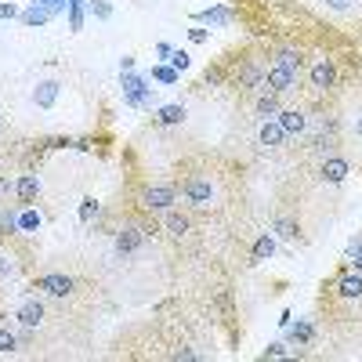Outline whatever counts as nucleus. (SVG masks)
I'll use <instances>...</instances> for the list:
<instances>
[{"label": "nucleus", "mask_w": 362, "mask_h": 362, "mask_svg": "<svg viewBox=\"0 0 362 362\" xmlns=\"http://www.w3.org/2000/svg\"><path fill=\"white\" fill-rule=\"evenodd\" d=\"M181 199H185L192 210H218L221 206V185L214 174L196 170L181 181Z\"/></svg>", "instance_id": "obj_1"}, {"label": "nucleus", "mask_w": 362, "mask_h": 362, "mask_svg": "<svg viewBox=\"0 0 362 362\" xmlns=\"http://www.w3.org/2000/svg\"><path fill=\"white\" fill-rule=\"evenodd\" d=\"M264 76H268V62L261 54H247L243 62L235 66V73H232V87L247 90V95H261V90H264Z\"/></svg>", "instance_id": "obj_2"}, {"label": "nucleus", "mask_w": 362, "mask_h": 362, "mask_svg": "<svg viewBox=\"0 0 362 362\" xmlns=\"http://www.w3.org/2000/svg\"><path fill=\"white\" fill-rule=\"evenodd\" d=\"M177 203V185H145L141 196H138V206L145 210V214H163V210H170Z\"/></svg>", "instance_id": "obj_3"}, {"label": "nucleus", "mask_w": 362, "mask_h": 362, "mask_svg": "<svg viewBox=\"0 0 362 362\" xmlns=\"http://www.w3.org/2000/svg\"><path fill=\"white\" fill-rule=\"evenodd\" d=\"M308 87L315 90V95H326V90L337 87V62L329 54H319L308 66Z\"/></svg>", "instance_id": "obj_4"}, {"label": "nucleus", "mask_w": 362, "mask_h": 362, "mask_svg": "<svg viewBox=\"0 0 362 362\" xmlns=\"http://www.w3.org/2000/svg\"><path fill=\"white\" fill-rule=\"evenodd\" d=\"M148 228L145 221H127L124 228L116 232V254H134V250H141V243L148 239Z\"/></svg>", "instance_id": "obj_5"}, {"label": "nucleus", "mask_w": 362, "mask_h": 362, "mask_svg": "<svg viewBox=\"0 0 362 362\" xmlns=\"http://www.w3.org/2000/svg\"><path fill=\"white\" fill-rule=\"evenodd\" d=\"M297 76L300 73H293V69H286L279 62H272L268 76H264V90H272V95H290V90L297 87Z\"/></svg>", "instance_id": "obj_6"}, {"label": "nucleus", "mask_w": 362, "mask_h": 362, "mask_svg": "<svg viewBox=\"0 0 362 362\" xmlns=\"http://www.w3.org/2000/svg\"><path fill=\"white\" fill-rule=\"evenodd\" d=\"M37 290H44L51 297H69L76 290V283H73V276H66V272H47V276L37 279Z\"/></svg>", "instance_id": "obj_7"}, {"label": "nucleus", "mask_w": 362, "mask_h": 362, "mask_svg": "<svg viewBox=\"0 0 362 362\" xmlns=\"http://www.w3.org/2000/svg\"><path fill=\"white\" fill-rule=\"evenodd\" d=\"M15 319L25 326V329H37L40 322H44V305L37 297H22L18 305H15Z\"/></svg>", "instance_id": "obj_8"}, {"label": "nucleus", "mask_w": 362, "mask_h": 362, "mask_svg": "<svg viewBox=\"0 0 362 362\" xmlns=\"http://www.w3.org/2000/svg\"><path fill=\"white\" fill-rule=\"evenodd\" d=\"M163 228H167L170 239H185V235L192 232V218L170 206V210H163Z\"/></svg>", "instance_id": "obj_9"}, {"label": "nucleus", "mask_w": 362, "mask_h": 362, "mask_svg": "<svg viewBox=\"0 0 362 362\" xmlns=\"http://www.w3.org/2000/svg\"><path fill=\"white\" fill-rule=\"evenodd\" d=\"M58 95H62V83H58V80H40L33 87V105L37 109H51L58 102Z\"/></svg>", "instance_id": "obj_10"}, {"label": "nucleus", "mask_w": 362, "mask_h": 362, "mask_svg": "<svg viewBox=\"0 0 362 362\" xmlns=\"http://www.w3.org/2000/svg\"><path fill=\"white\" fill-rule=\"evenodd\" d=\"M279 124H283L286 138L290 134H305L308 131V112L305 109H279Z\"/></svg>", "instance_id": "obj_11"}, {"label": "nucleus", "mask_w": 362, "mask_h": 362, "mask_svg": "<svg viewBox=\"0 0 362 362\" xmlns=\"http://www.w3.org/2000/svg\"><path fill=\"white\" fill-rule=\"evenodd\" d=\"M272 62H279V66H286V69L300 73V69H305V51L293 47V44H283V47H276V54H272Z\"/></svg>", "instance_id": "obj_12"}, {"label": "nucleus", "mask_w": 362, "mask_h": 362, "mask_svg": "<svg viewBox=\"0 0 362 362\" xmlns=\"http://www.w3.org/2000/svg\"><path fill=\"white\" fill-rule=\"evenodd\" d=\"M348 160H341V156H329V160H322V167H319V177L322 181H329V185H341V181L348 177Z\"/></svg>", "instance_id": "obj_13"}, {"label": "nucleus", "mask_w": 362, "mask_h": 362, "mask_svg": "<svg viewBox=\"0 0 362 362\" xmlns=\"http://www.w3.org/2000/svg\"><path fill=\"white\" fill-rule=\"evenodd\" d=\"M334 286H337V293L344 300H358L362 297V272H341Z\"/></svg>", "instance_id": "obj_14"}, {"label": "nucleus", "mask_w": 362, "mask_h": 362, "mask_svg": "<svg viewBox=\"0 0 362 362\" xmlns=\"http://www.w3.org/2000/svg\"><path fill=\"white\" fill-rule=\"evenodd\" d=\"M257 141H261V145H268V148H279V145L286 141V131H283L279 119H264L261 131H257Z\"/></svg>", "instance_id": "obj_15"}, {"label": "nucleus", "mask_w": 362, "mask_h": 362, "mask_svg": "<svg viewBox=\"0 0 362 362\" xmlns=\"http://www.w3.org/2000/svg\"><path fill=\"white\" fill-rule=\"evenodd\" d=\"M15 192H18L22 203H33V199L40 196V177H37V174H22L18 185H15Z\"/></svg>", "instance_id": "obj_16"}, {"label": "nucleus", "mask_w": 362, "mask_h": 362, "mask_svg": "<svg viewBox=\"0 0 362 362\" xmlns=\"http://www.w3.org/2000/svg\"><path fill=\"white\" fill-rule=\"evenodd\" d=\"M254 112L261 119H272V116H279V95H272V90H261L257 102H254Z\"/></svg>", "instance_id": "obj_17"}, {"label": "nucleus", "mask_w": 362, "mask_h": 362, "mask_svg": "<svg viewBox=\"0 0 362 362\" xmlns=\"http://www.w3.org/2000/svg\"><path fill=\"white\" fill-rule=\"evenodd\" d=\"M355 4H358V0H319V8L326 15H351Z\"/></svg>", "instance_id": "obj_18"}, {"label": "nucleus", "mask_w": 362, "mask_h": 362, "mask_svg": "<svg viewBox=\"0 0 362 362\" xmlns=\"http://www.w3.org/2000/svg\"><path fill=\"white\" fill-rule=\"evenodd\" d=\"M11 279H18V261L8 250H0V283H11Z\"/></svg>", "instance_id": "obj_19"}, {"label": "nucleus", "mask_w": 362, "mask_h": 362, "mask_svg": "<svg viewBox=\"0 0 362 362\" xmlns=\"http://www.w3.org/2000/svg\"><path fill=\"white\" fill-rule=\"evenodd\" d=\"M156 119H160V124H167V127H174V124H181V119H185V105H163Z\"/></svg>", "instance_id": "obj_20"}, {"label": "nucleus", "mask_w": 362, "mask_h": 362, "mask_svg": "<svg viewBox=\"0 0 362 362\" xmlns=\"http://www.w3.org/2000/svg\"><path fill=\"white\" fill-rule=\"evenodd\" d=\"M18 334L15 329H8V326H0V355H11V351H18Z\"/></svg>", "instance_id": "obj_21"}, {"label": "nucleus", "mask_w": 362, "mask_h": 362, "mask_svg": "<svg viewBox=\"0 0 362 362\" xmlns=\"http://www.w3.org/2000/svg\"><path fill=\"white\" fill-rule=\"evenodd\" d=\"M276 232H279L283 239H290V243H293V239L300 235V228H297V221H290V218H279V221H276Z\"/></svg>", "instance_id": "obj_22"}, {"label": "nucleus", "mask_w": 362, "mask_h": 362, "mask_svg": "<svg viewBox=\"0 0 362 362\" xmlns=\"http://www.w3.org/2000/svg\"><path fill=\"white\" fill-rule=\"evenodd\" d=\"M290 337H293L297 344H312V337H315V329H312L308 322H297V326H293V334H290Z\"/></svg>", "instance_id": "obj_23"}, {"label": "nucleus", "mask_w": 362, "mask_h": 362, "mask_svg": "<svg viewBox=\"0 0 362 362\" xmlns=\"http://www.w3.org/2000/svg\"><path fill=\"white\" fill-rule=\"evenodd\" d=\"M272 250H276V243H272L268 235H261L257 243H254V261H264V257H272Z\"/></svg>", "instance_id": "obj_24"}, {"label": "nucleus", "mask_w": 362, "mask_h": 362, "mask_svg": "<svg viewBox=\"0 0 362 362\" xmlns=\"http://www.w3.org/2000/svg\"><path fill=\"white\" fill-rule=\"evenodd\" d=\"M95 214H98V199H90V196H87V199L80 203V221H90Z\"/></svg>", "instance_id": "obj_25"}, {"label": "nucleus", "mask_w": 362, "mask_h": 362, "mask_svg": "<svg viewBox=\"0 0 362 362\" xmlns=\"http://www.w3.org/2000/svg\"><path fill=\"white\" fill-rule=\"evenodd\" d=\"M199 18H206V22H228L232 11H228V8H214V11H203Z\"/></svg>", "instance_id": "obj_26"}, {"label": "nucleus", "mask_w": 362, "mask_h": 362, "mask_svg": "<svg viewBox=\"0 0 362 362\" xmlns=\"http://www.w3.org/2000/svg\"><path fill=\"white\" fill-rule=\"evenodd\" d=\"M348 257H351V264H355V272H362V239H355V243L348 247Z\"/></svg>", "instance_id": "obj_27"}, {"label": "nucleus", "mask_w": 362, "mask_h": 362, "mask_svg": "<svg viewBox=\"0 0 362 362\" xmlns=\"http://www.w3.org/2000/svg\"><path fill=\"white\" fill-rule=\"evenodd\" d=\"M286 355H290V348H286V344H272V348L264 351V358H286Z\"/></svg>", "instance_id": "obj_28"}, {"label": "nucleus", "mask_w": 362, "mask_h": 362, "mask_svg": "<svg viewBox=\"0 0 362 362\" xmlns=\"http://www.w3.org/2000/svg\"><path fill=\"white\" fill-rule=\"evenodd\" d=\"M170 62H174L177 69H189V54H185V51H170Z\"/></svg>", "instance_id": "obj_29"}, {"label": "nucleus", "mask_w": 362, "mask_h": 362, "mask_svg": "<svg viewBox=\"0 0 362 362\" xmlns=\"http://www.w3.org/2000/svg\"><path fill=\"white\" fill-rule=\"evenodd\" d=\"M66 145H76L73 138H47L44 141V148H66Z\"/></svg>", "instance_id": "obj_30"}, {"label": "nucleus", "mask_w": 362, "mask_h": 362, "mask_svg": "<svg viewBox=\"0 0 362 362\" xmlns=\"http://www.w3.org/2000/svg\"><path fill=\"white\" fill-rule=\"evenodd\" d=\"M203 80H206V83H221V80H225V73H221V69H206V76H203Z\"/></svg>", "instance_id": "obj_31"}, {"label": "nucleus", "mask_w": 362, "mask_h": 362, "mask_svg": "<svg viewBox=\"0 0 362 362\" xmlns=\"http://www.w3.org/2000/svg\"><path fill=\"white\" fill-rule=\"evenodd\" d=\"M37 225H40L37 214H25V218H22V228H37Z\"/></svg>", "instance_id": "obj_32"}, {"label": "nucleus", "mask_w": 362, "mask_h": 362, "mask_svg": "<svg viewBox=\"0 0 362 362\" xmlns=\"http://www.w3.org/2000/svg\"><path fill=\"white\" fill-rule=\"evenodd\" d=\"M355 134L362 138V116H355Z\"/></svg>", "instance_id": "obj_33"}]
</instances>
